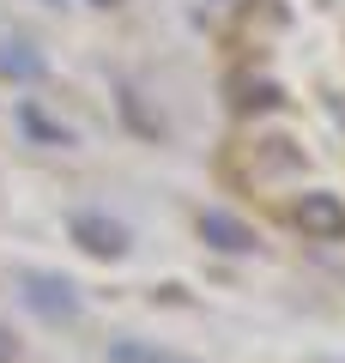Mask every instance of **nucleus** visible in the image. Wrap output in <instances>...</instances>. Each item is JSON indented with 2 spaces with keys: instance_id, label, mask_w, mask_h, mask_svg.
I'll return each mask as SVG.
<instances>
[{
  "instance_id": "1",
  "label": "nucleus",
  "mask_w": 345,
  "mask_h": 363,
  "mask_svg": "<svg viewBox=\"0 0 345 363\" xmlns=\"http://www.w3.org/2000/svg\"><path fill=\"white\" fill-rule=\"evenodd\" d=\"M18 297H25L49 327L79 321V291H73V279H61V272H18Z\"/></svg>"
},
{
  "instance_id": "2",
  "label": "nucleus",
  "mask_w": 345,
  "mask_h": 363,
  "mask_svg": "<svg viewBox=\"0 0 345 363\" xmlns=\"http://www.w3.org/2000/svg\"><path fill=\"white\" fill-rule=\"evenodd\" d=\"M291 218H297V230L315 236V242H339V236H345V200H339V194H321V188H315V194L297 200Z\"/></svg>"
},
{
  "instance_id": "3",
  "label": "nucleus",
  "mask_w": 345,
  "mask_h": 363,
  "mask_svg": "<svg viewBox=\"0 0 345 363\" xmlns=\"http://www.w3.org/2000/svg\"><path fill=\"white\" fill-rule=\"evenodd\" d=\"M73 242L85 248V255H97V260L128 255V230H121L115 218H103V212H79L73 218Z\"/></svg>"
},
{
  "instance_id": "4",
  "label": "nucleus",
  "mask_w": 345,
  "mask_h": 363,
  "mask_svg": "<svg viewBox=\"0 0 345 363\" xmlns=\"http://www.w3.org/2000/svg\"><path fill=\"white\" fill-rule=\"evenodd\" d=\"M200 236L212 248H224V255H248L255 248V230L243 218H230V212H200Z\"/></svg>"
},
{
  "instance_id": "5",
  "label": "nucleus",
  "mask_w": 345,
  "mask_h": 363,
  "mask_svg": "<svg viewBox=\"0 0 345 363\" xmlns=\"http://www.w3.org/2000/svg\"><path fill=\"white\" fill-rule=\"evenodd\" d=\"M49 73V61H43L31 43H0V79H18V85H31V79Z\"/></svg>"
},
{
  "instance_id": "6",
  "label": "nucleus",
  "mask_w": 345,
  "mask_h": 363,
  "mask_svg": "<svg viewBox=\"0 0 345 363\" xmlns=\"http://www.w3.org/2000/svg\"><path fill=\"white\" fill-rule=\"evenodd\" d=\"M109 363H170L158 345H140V339H115L109 345Z\"/></svg>"
},
{
  "instance_id": "7",
  "label": "nucleus",
  "mask_w": 345,
  "mask_h": 363,
  "mask_svg": "<svg viewBox=\"0 0 345 363\" xmlns=\"http://www.w3.org/2000/svg\"><path fill=\"white\" fill-rule=\"evenodd\" d=\"M0 363H18V339H13V327H0Z\"/></svg>"
},
{
  "instance_id": "8",
  "label": "nucleus",
  "mask_w": 345,
  "mask_h": 363,
  "mask_svg": "<svg viewBox=\"0 0 345 363\" xmlns=\"http://www.w3.org/2000/svg\"><path fill=\"white\" fill-rule=\"evenodd\" d=\"M97 6H109V0H97Z\"/></svg>"
}]
</instances>
